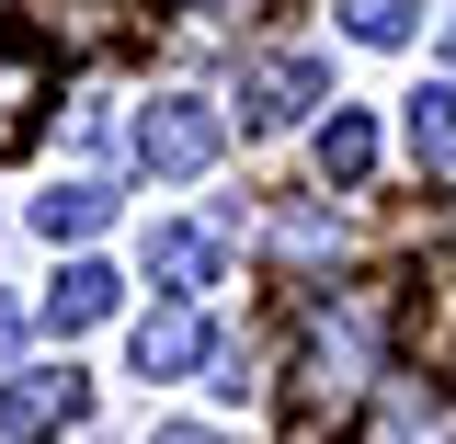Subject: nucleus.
<instances>
[{
    "label": "nucleus",
    "instance_id": "f257e3e1",
    "mask_svg": "<svg viewBox=\"0 0 456 444\" xmlns=\"http://www.w3.org/2000/svg\"><path fill=\"white\" fill-rule=\"evenodd\" d=\"M217 103H206V92H160V103L137 114V160L160 171V182H194V171L217 160Z\"/></svg>",
    "mask_w": 456,
    "mask_h": 444
},
{
    "label": "nucleus",
    "instance_id": "f03ea898",
    "mask_svg": "<svg viewBox=\"0 0 456 444\" xmlns=\"http://www.w3.org/2000/svg\"><path fill=\"white\" fill-rule=\"evenodd\" d=\"M308 103H320V57H251L240 69V114L251 125H297Z\"/></svg>",
    "mask_w": 456,
    "mask_h": 444
},
{
    "label": "nucleus",
    "instance_id": "7ed1b4c3",
    "mask_svg": "<svg viewBox=\"0 0 456 444\" xmlns=\"http://www.w3.org/2000/svg\"><path fill=\"white\" fill-rule=\"evenodd\" d=\"M57 422H80V376H69V365L0 388V433H57Z\"/></svg>",
    "mask_w": 456,
    "mask_h": 444
},
{
    "label": "nucleus",
    "instance_id": "20e7f679",
    "mask_svg": "<svg viewBox=\"0 0 456 444\" xmlns=\"http://www.w3.org/2000/svg\"><path fill=\"white\" fill-rule=\"evenodd\" d=\"M114 296H126V274H114V262H69V274L46 285V331H103Z\"/></svg>",
    "mask_w": 456,
    "mask_h": 444
},
{
    "label": "nucleus",
    "instance_id": "39448f33",
    "mask_svg": "<svg viewBox=\"0 0 456 444\" xmlns=\"http://www.w3.org/2000/svg\"><path fill=\"white\" fill-rule=\"evenodd\" d=\"M206 365V319L194 308H149L137 319V376H194Z\"/></svg>",
    "mask_w": 456,
    "mask_h": 444
},
{
    "label": "nucleus",
    "instance_id": "423d86ee",
    "mask_svg": "<svg viewBox=\"0 0 456 444\" xmlns=\"http://www.w3.org/2000/svg\"><path fill=\"white\" fill-rule=\"evenodd\" d=\"M35 114H46V57H35V46H0V160L35 137Z\"/></svg>",
    "mask_w": 456,
    "mask_h": 444
},
{
    "label": "nucleus",
    "instance_id": "0eeeda50",
    "mask_svg": "<svg viewBox=\"0 0 456 444\" xmlns=\"http://www.w3.org/2000/svg\"><path fill=\"white\" fill-rule=\"evenodd\" d=\"M149 274L171 296H206L217 285V228H149Z\"/></svg>",
    "mask_w": 456,
    "mask_h": 444
},
{
    "label": "nucleus",
    "instance_id": "6e6552de",
    "mask_svg": "<svg viewBox=\"0 0 456 444\" xmlns=\"http://www.w3.org/2000/svg\"><path fill=\"white\" fill-rule=\"evenodd\" d=\"M365 171H377V125L365 114H331L320 125V182H365Z\"/></svg>",
    "mask_w": 456,
    "mask_h": 444
},
{
    "label": "nucleus",
    "instance_id": "1a4fd4ad",
    "mask_svg": "<svg viewBox=\"0 0 456 444\" xmlns=\"http://www.w3.org/2000/svg\"><path fill=\"white\" fill-rule=\"evenodd\" d=\"M103 217H114V194H103V182H57L46 206H35V228H46V239H92Z\"/></svg>",
    "mask_w": 456,
    "mask_h": 444
},
{
    "label": "nucleus",
    "instance_id": "9d476101",
    "mask_svg": "<svg viewBox=\"0 0 456 444\" xmlns=\"http://www.w3.org/2000/svg\"><path fill=\"white\" fill-rule=\"evenodd\" d=\"M411 160H422V171L456 160V92H445V80H434V92H411Z\"/></svg>",
    "mask_w": 456,
    "mask_h": 444
},
{
    "label": "nucleus",
    "instance_id": "9b49d317",
    "mask_svg": "<svg viewBox=\"0 0 456 444\" xmlns=\"http://www.w3.org/2000/svg\"><path fill=\"white\" fill-rule=\"evenodd\" d=\"M342 23H354L365 46H399V35L422 23V0H342Z\"/></svg>",
    "mask_w": 456,
    "mask_h": 444
},
{
    "label": "nucleus",
    "instance_id": "f8f14e48",
    "mask_svg": "<svg viewBox=\"0 0 456 444\" xmlns=\"http://www.w3.org/2000/svg\"><path fill=\"white\" fill-rule=\"evenodd\" d=\"M149 444H228V433H206V422H160Z\"/></svg>",
    "mask_w": 456,
    "mask_h": 444
},
{
    "label": "nucleus",
    "instance_id": "ddd939ff",
    "mask_svg": "<svg viewBox=\"0 0 456 444\" xmlns=\"http://www.w3.org/2000/svg\"><path fill=\"white\" fill-rule=\"evenodd\" d=\"M12 353H23V308L0 296V365H12Z\"/></svg>",
    "mask_w": 456,
    "mask_h": 444
}]
</instances>
